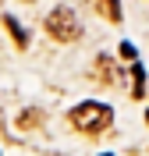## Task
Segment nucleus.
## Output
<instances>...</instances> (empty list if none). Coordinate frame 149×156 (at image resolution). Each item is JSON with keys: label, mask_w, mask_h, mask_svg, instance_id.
<instances>
[{"label": "nucleus", "mask_w": 149, "mask_h": 156, "mask_svg": "<svg viewBox=\"0 0 149 156\" xmlns=\"http://www.w3.org/2000/svg\"><path fill=\"white\" fill-rule=\"evenodd\" d=\"M68 121L75 124V131L82 135H99V131H107L114 124V110L107 103H78V107L68 114Z\"/></svg>", "instance_id": "1"}, {"label": "nucleus", "mask_w": 149, "mask_h": 156, "mask_svg": "<svg viewBox=\"0 0 149 156\" xmlns=\"http://www.w3.org/2000/svg\"><path fill=\"white\" fill-rule=\"evenodd\" d=\"M46 32H50V39H57V43H75V39L82 36V21L75 18L71 7H53L46 14Z\"/></svg>", "instance_id": "2"}, {"label": "nucleus", "mask_w": 149, "mask_h": 156, "mask_svg": "<svg viewBox=\"0 0 149 156\" xmlns=\"http://www.w3.org/2000/svg\"><path fill=\"white\" fill-rule=\"evenodd\" d=\"M92 7L99 11V18H107V21H121V0H92Z\"/></svg>", "instance_id": "3"}, {"label": "nucleus", "mask_w": 149, "mask_h": 156, "mask_svg": "<svg viewBox=\"0 0 149 156\" xmlns=\"http://www.w3.org/2000/svg\"><path fill=\"white\" fill-rule=\"evenodd\" d=\"M114 75H121V71L114 68V60H110V57H99L96 60V78H99V82H114Z\"/></svg>", "instance_id": "4"}, {"label": "nucleus", "mask_w": 149, "mask_h": 156, "mask_svg": "<svg viewBox=\"0 0 149 156\" xmlns=\"http://www.w3.org/2000/svg\"><path fill=\"white\" fill-rule=\"evenodd\" d=\"M131 78H135V89H131V96L142 99V85H146V71L139 68V64H131Z\"/></svg>", "instance_id": "5"}, {"label": "nucleus", "mask_w": 149, "mask_h": 156, "mask_svg": "<svg viewBox=\"0 0 149 156\" xmlns=\"http://www.w3.org/2000/svg\"><path fill=\"white\" fill-rule=\"evenodd\" d=\"M4 25L11 29V36H14V43H18V46H25V43H29V36H25V29H21V25H18L14 18H4Z\"/></svg>", "instance_id": "6"}, {"label": "nucleus", "mask_w": 149, "mask_h": 156, "mask_svg": "<svg viewBox=\"0 0 149 156\" xmlns=\"http://www.w3.org/2000/svg\"><path fill=\"white\" fill-rule=\"evenodd\" d=\"M39 121H43V114H39V110H25V114H21V121H18V124H21V128H36V124H39Z\"/></svg>", "instance_id": "7"}, {"label": "nucleus", "mask_w": 149, "mask_h": 156, "mask_svg": "<svg viewBox=\"0 0 149 156\" xmlns=\"http://www.w3.org/2000/svg\"><path fill=\"white\" fill-rule=\"evenodd\" d=\"M121 57H124V60H135V46H131V43H121Z\"/></svg>", "instance_id": "8"}, {"label": "nucleus", "mask_w": 149, "mask_h": 156, "mask_svg": "<svg viewBox=\"0 0 149 156\" xmlns=\"http://www.w3.org/2000/svg\"><path fill=\"white\" fill-rule=\"evenodd\" d=\"M21 4H32V0H21Z\"/></svg>", "instance_id": "9"}]
</instances>
